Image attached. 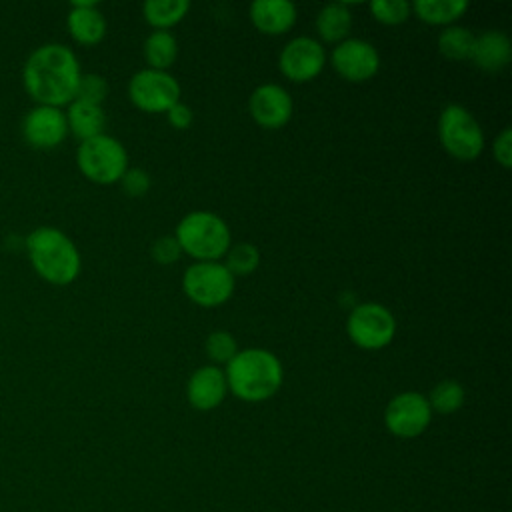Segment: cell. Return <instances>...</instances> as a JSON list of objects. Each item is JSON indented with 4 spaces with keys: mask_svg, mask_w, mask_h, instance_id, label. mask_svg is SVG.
Wrapping results in <instances>:
<instances>
[{
    "mask_svg": "<svg viewBox=\"0 0 512 512\" xmlns=\"http://www.w3.org/2000/svg\"><path fill=\"white\" fill-rule=\"evenodd\" d=\"M512 42L506 32L486 30L474 38L470 60L484 72H498L510 64Z\"/></svg>",
    "mask_w": 512,
    "mask_h": 512,
    "instance_id": "obj_18",
    "label": "cell"
},
{
    "mask_svg": "<svg viewBox=\"0 0 512 512\" xmlns=\"http://www.w3.org/2000/svg\"><path fill=\"white\" fill-rule=\"evenodd\" d=\"M22 136L36 150H52L60 146L68 136L64 110L36 104L22 120Z\"/></svg>",
    "mask_w": 512,
    "mask_h": 512,
    "instance_id": "obj_13",
    "label": "cell"
},
{
    "mask_svg": "<svg viewBox=\"0 0 512 512\" xmlns=\"http://www.w3.org/2000/svg\"><path fill=\"white\" fill-rule=\"evenodd\" d=\"M370 12L380 24H402L412 12V4L406 0H374L370 2Z\"/></svg>",
    "mask_w": 512,
    "mask_h": 512,
    "instance_id": "obj_27",
    "label": "cell"
},
{
    "mask_svg": "<svg viewBox=\"0 0 512 512\" xmlns=\"http://www.w3.org/2000/svg\"><path fill=\"white\" fill-rule=\"evenodd\" d=\"M190 10L188 0H148L142 6L144 20L156 30H168L178 24Z\"/></svg>",
    "mask_w": 512,
    "mask_h": 512,
    "instance_id": "obj_23",
    "label": "cell"
},
{
    "mask_svg": "<svg viewBox=\"0 0 512 512\" xmlns=\"http://www.w3.org/2000/svg\"><path fill=\"white\" fill-rule=\"evenodd\" d=\"M326 64V52L316 38L296 36L278 56L280 72L292 82L314 80Z\"/></svg>",
    "mask_w": 512,
    "mask_h": 512,
    "instance_id": "obj_11",
    "label": "cell"
},
{
    "mask_svg": "<svg viewBox=\"0 0 512 512\" xmlns=\"http://www.w3.org/2000/svg\"><path fill=\"white\" fill-rule=\"evenodd\" d=\"M346 332L358 348L380 350L392 342L396 334V320L382 304L362 302L350 310Z\"/></svg>",
    "mask_w": 512,
    "mask_h": 512,
    "instance_id": "obj_8",
    "label": "cell"
},
{
    "mask_svg": "<svg viewBox=\"0 0 512 512\" xmlns=\"http://www.w3.org/2000/svg\"><path fill=\"white\" fill-rule=\"evenodd\" d=\"M332 68L348 82H366L380 68L378 50L362 38H346L332 50Z\"/></svg>",
    "mask_w": 512,
    "mask_h": 512,
    "instance_id": "obj_12",
    "label": "cell"
},
{
    "mask_svg": "<svg viewBox=\"0 0 512 512\" xmlns=\"http://www.w3.org/2000/svg\"><path fill=\"white\" fill-rule=\"evenodd\" d=\"M128 98L142 112H168L180 102V84L170 72L142 68L128 80Z\"/></svg>",
    "mask_w": 512,
    "mask_h": 512,
    "instance_id": "obj_9",
    "label": "cell"
},
{
    "mask_svg": "<svg viewBox=\"0 0 512 512\" xmlns=\"http://www.w3.org/2000/svg\"><path fill=\"white\" fill-rule=\"evenodd\" d=\"M466 10V0H416L412 4V12H416L422 22L436 26H450L454 20L464 16Z\"/></svg>",
    "mask_w": 512,
    "mask_h": 512,
    "instance_id": "obj_22",
    "label": "cell"
},
{
    "mask_svg": "<svg viewBox=\"0 0 512 512\" xmlns=\"http://www.w3.org/2000/svg\"><path fill=\"white\" fill-rule=\"evenodd\" d=\"M66 26L70 36L82 46H94L106 34V18L96 2H72Z\"/></svg>",
    "mask_w": 512,
    "mask_h": 512,
    "instance_id": "obj_16",
    "label": "cell"
},
{
    "mask_svg": "<svg viewBox=\"0 0 512 512\" xmlns=\"http://www.w3.org/2000/svg\"><path fill=\"white\" fill-rule=\"evenodd\" d=\"M76 54L58 42H48L32 50L24 62L22 82L28 96L44 106H68L76 96L80 80Z\"/></svg>",
    "mask_w": 512,
    "mask_h": 512,
    "instance_id": "obj_1",
    "label": "cell"
},
{
    "mask_svg": "<svg viewBox=\"0 0 512 512\" xmlns=\"http://www.w3.org/2000/svg\"><path fill=\"white\" fill-rule=\"evenodd\" d=\"M144 58L148 62V68L164 70L176 62L178 58V42L176 36L170 30H154L144 40Z\"/></svg>",
    "mask_w": 512,
    "mask_h": 512,
    "instance_id": "obj_21",
    "label": "cell"
},
{
    "mask_svg": "<svg viewBox=\"0 0 512 512\" xmlns=\"http://www.w3.org/2000/svg\"><path fill=\"white\" fill-rule=\"evenodd\" d=\"M106 96H108V82H106L104 76L94 74V72H88V74H82V76H80L78 86H76V96H74V100L102 106V102L106 100Z\"/></svg>",
    "mask_w": 512,
    "mask_h": 512,
    "instance_id": "obj_29",
    "label": "cell"
},
{
    "mask_svg": "<svg viewBox=\"0 0 512 512\" xmlns=\"http://www.w3.org/2000/svg\"><path fill=\"white\" fill-rule=\"evenodd\" d=\"M260 264V252L254 244L250 242H238L234 246L228 248L226 252V268L230 270V274L236 276H248L252 274Z\"/></svg>",
    "mask_w": 512,
    "mask_h": 512,
    "instance_id": "obj_26",
    "label": "cell"
},
{
    "mask_svg": "<svg viewBox=\"0 0 512 512\" xmlns=\"http://www.w3.org/2000/svg\"><path fill=\"white\" fill-rule=\"evenodd\" d=\"M492 152L500 166H504V168L512 166V132H510V128H504L496 136V140L492 144Z\"/></svg>",
    "mask_w": 512,
    "mask_h": 512,
    "instance_id": "obj_32",
    "label": "cell"
},
{
    "mask_svg": "<svg viewBox=\"0 0 512 512\" xmlns=\"http://www.w3.org/2000/svg\"><path fill=\"white\" fill-rule=\"evenodd\" d=\"M432 412L438 414H454L464 404V388L456 380H442L426 396Z\"/></svg>",
    "mask_w": 512,
    "mask_h": 512,
    "instance_id": "obj_25",
    "label": "cell"
},
{
    "mask_svg": "<svg viewBox=\"0 0 512 512\" xmlns=\"http://www.w3.org/2000/svg\"><path fill=\"white\" fill-rule=\"evenodd\" d=\"M150 176L146 170L142 168H128L122 178H120V186L122 190L132 196V198H140L150 190Z\"/></svg>",
    "mask_w": 512,
    "mask_h": 512,
    "instance_id": "obj_30",
    "label": "cell"
},
{
    "mask_svg": "<svg viewBox=\"0 0 512 512\" xmlns=\"http://www.w3.org/2000/svg\"><path fill=\"white\" fill-rule=\"evenodd\" d=\"M152 258L158 262V264H174L182 250H180V244L174 236H160L154 240L152 244Z\"/></svg>",
    "mask_w": 512,
    "mask_h": 512,
    "instance_id": "obj_31",
    "label": "cell"
},
{
    "mask_svg": "<svg viewBox=\"0 0 512 512\" xmlns=\"http://www.w3.org/2000/svg\"><path fill=\"white\" fill-rule=\"evenodd\" d=\"M228 390L244 402H264L272 398L284 378L280 360L264 348H244L226 364Z\"/></svg>",
    "mask_w": 512,
    "mask_h": 512,
    "instance_id": "obj_2",
    "label": "cell"
},
{
    "mask_svg": "<svg viewBox=\"0 0 512 512\" xmlns=\"http://www.w3.org/2000/svg\"><path fill=\"white\" fill-rule=\"evenodd\" d=\"M236 278L218 262H194L184 270V294L202 308H216L230 300L234 294Z\"/></svg>",
    "mask_w": 512,
    "mask_h": 512,
    "instance_id": "obj_7",
    "label": "cell"
},
{
    "mask_svg": "<svg viewBox=\"0 0 512 512\" xmlns=\"http://www.w3.org/2000/svg\"><path fill=\"white\" fill-rule=\"evenodd\" d=\"M248 110L252 120L268 130L282 128L292 118V96L280 84H260L248 100Z\"/></svg>",
    "mask_w": 512,
    "mask_h": 512,
    "instance_id": "obj_14",
    "label": "cell"
},
{
    "mask_svg": "<svg viewBox=\"0 0 512 512\" xmlns=\"http://www.w3.org/2000/svg\"><path fill=\"white\" fill-rule=\"evenodd\" d=\"M166 116H168V124L176 130H184L192 124V110L184 102H176L172 108H168Z\"/></svg>",
    "mask_w": 512,
    "mask_h": 512,
    "instance_id": "obj_33",
    "label": "cell"
},
{
    "mask_svg": "<svg viewBox=\"0 0 512 512\" xmlns=\"http://www.w3.org/2000/svg\"><path fill=\"white\" fill-rule=\"evenodd\" d=\"M26 252L34 272L50 284L66 286L80 274L82 258L76 244L54 226L34 228L26 236Z\"/></svg>",
    "mask_w": 512,
    "mask_h": 512,
    "instance_id": "obj_3",
    "label": "cell"
},
{
    "mask_svg": "<svg viewBox=\"0 0 512 512\" xmlns=\"http://www.w3.org/2000/svg\"><path fill=\"white\" fill-rule=\"evenodd\" d=\"M248 14L256 30L268 36H280L296 22V6L288 0H256Z\"/></svg>",
    "mask_w": 512,
    "mask_h": 512,
    "instance_id": "obj_17",
    "label": "cell"
},
{
    "mask_svg": "<svg viewBox=\"0 0 512 512\" xmlns=\"http://www.w3.org/2000/svg\"><path fill=\"white\" fill-rule=\"evenodd\" d=\"M64 114H66L68 132H72L76 138L88 140V138H94L98 134H104L106 114H104L102 106L72 100Z\"/></svg>",
    "mask_w": 512,
    "mask_h": 512,
    "instance_id": "obj_19",
    "label": "cell"
},
{
    "mask_svg": "<svg viewBox=\"0 0 512 512\" xmlns=\"http://www.w3.org/2000/svg\"><path fill=\"white\" fill-rule=\"evenodd\" d=\"M474 38L476 36L464 26H446L438 36V50L444 58L454 62L470 60Z\"/></svg>",
    "mask_w": 512,
    "mask_h": 512,
    "instance_id": "obj_24",
    "label": "cell"
},
{
    "mask_svg": "<svg viewBox=\"0 0 512 512\" xmlns=\"http://www.w3.org/2000/svg\"><path fill=\"white\" fill-rule=\"evenodd\" d=\"M206 354L216 364H228L238 354L236 338L226 330H216L206 338Z\"/></svg>",
    "mask_w": 512,
    "mask_h": 512,
    "instance_id": "obj_28",
    "label": "cell"
},
{
    "mask_svg": "<svg viewBox=\"0 0 512 512\" xmlns=\"http://www.w3.org/2000/svg\"><path fill=\"white\" fill-rule=\"evenodd\" d=\"M76 164L90 182L114 184L128 170V152L114 136L98 134L80 142Z\"/></svg>",
    "mask_w": 512,
    "mask_h": 512,
    "instance_id": "obj_5",
    "label": "cell"
},
{
    "mask_svg": "<svg viewBox=\"0 0 512 512\" xmlns=\"http://www.w3.org/2000/svg\"><path fill=\"white\" fill-rule=\"evenodd\" d=\"M174 238L178 240L180 250L196 262H218L226 256L232 242L230 228L224 218L208 210H194L186 214L178 222Z\"/></svg>",
    "mask_w": 512,
    "mask_h": 512,
    "instance_id": "obj_4",
    "label": "cell"
},
{
    "mask_svg": "<svg viewBox=\"0 0 512 512\" xmlns=\"http://www.w3.org/2000/svg\"><path fill=\"white\" fill-rule=\"evenodd\" d=\"M430 420L432 408L426 396L412 390L396 394L384 410V424L398 438L420 436L428 428Z\"/></svg>",
    "mask_w": 512,
    "mask_h": 512,
    "instance_id": "obj_10",
    "label": "cell"
},
{
    "mask_svg": "<svg viewBox=\"0 0 512 512\" xmlns=\"http://www.w3.org/2000/svg\"><path fill=\"white\" fill-rule=\"evenodd\" d=\"M226 392H228V384H226L224 370L214 364L200 366L186 384V398L190 406L202 412L218 408L224 402Z\"/></svg>",
    "mask_w": 512,
    "mask_h": 512,
    "instance_id": "obj_15",
    "label": "cell"
},
{
    "mask_svg": "<svg viewBox=\"0 0 512 512\" xmlns=\"http://www.w3.org/2000/svg\"><path fill=\"white\" fill-rule=\"evenodd\" d=\"M442 148L456 160L472 162L484 150V132L478 120L460 104H448L438 118Z\"/></svg>",
    "mask_w": 512,
    "mask_h": 512,
    "instance_id": "obj_6",
    "label": "cell"
},
{
    "mask_svg": "<svg viewBox=\"0 0 512 512\" xmlns=\"http://www.w3.org/2000/svg\"><path fill=\"white\" fill-rule=\"evenodd\" d=\"M352 30V12L344 2H330L316 14V32L324 42L340 44Z\"/></svg>",
    "mask_w": 512,
    "mask_h": 512,
    "instance_id": "obj_20",
    "label": "cell"
}]
</instances>
